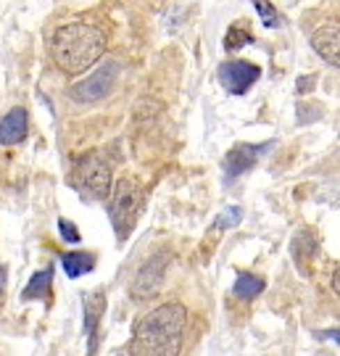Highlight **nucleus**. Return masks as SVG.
Masks as SVG:
<instances>
[{"label":"nucleus","mask_w":340,"mask_h":356,"mask_svg":"<svg viewBox=\"0 0 340 356\" xmlns=\"http://www.w3.org/2000/svg\"><path fill=\"white\" fill-rule=\"evenodd\" d=\"M29 132V116L24 108H11L0 119V143L3 145H19Z\"/></svg>","instance_id":"9"},{"label":"nucleus","mask_w":340,"mask_h":356,"mask_svg":"<svg viewBox=\"0 0 340 356\" xmlns=\"http://www.w3.org/2000/svg\"><path fill=\"white\" fill-rule=\"evenodd\" d=\"M188 330V309L182 304H164L138 322L129 341L132 356H179Z\"/></svg>","instance_id":"1"},{"label":"nucleus","mask_w":340,"mask_h":356,"mask_svg":"<svg viewBox=\"0 0 340 356\" xmlns=\"http://www.w3.org/2000/svg\"><path fill=\"white\" fill-rule=\"evenodd\" d=\"M51 282H53V269L51 267L38 272V275H32L29 285L24 288V298L26 301H32V298H42V296H48Z\"/></svg>","instance_id":"14"},{"label":"nucleus","mask_w":340,"mask_h":356,"mask_svg":"<svg viewBox=\"0 0 340 356\" xmlns=\"http://www.w3.org/2000/svg\"><path fill=\"white\" fill-rule=\"evenodd\" d=\"M248 42H253V35L245 29V24H243V22H238L235 26H229V32H227V38H225L227 51H238V48L248 45Z\"/></svg>","instance_id":"15"},{"label":"nucleus","mask_w":340,"mask_h":356,"mask_svg":"<svg viewBox=\"0 0 340 356\" xmlns=\"http://www.w3.org/2000/svg\"><path fill=\"white\" fill-rule=\"evenodd\" d=\"M106 35L92 24H66L53 35V61L66 74H82L101 61Z\"/></svg>","instance_id":"2"},{"label":"nucleus","mask_w":340,"mask_h":356,"mask_svg":"<svg viewBox=\"0 0 340 356\" xmlns=\"http://www.w3.org/2000/svg\"><path fill=\"white\" fill-rule=\"evenodd\" d=\"M106 309V296L103 293H88L85 296V332H88V356L95 354V335H98V322Z\"/></svg>","instance_id":"11"},{"label":"nucleus","mask_w":340,"mask_h":356,"mask_svg":"<svg viewBox=\"0 0 340 356\" xmlns=\"http://www.w3.org/2000/svg\"><path fill=\"white\" fill-rule=\"evenodd\" d=\"M266 148H269V143H264V145H245V143H243V145H235L225 159L227 177L235 179V177H240L243 172H248V169L259 161V156H261Z\"/></svg>","instance_id":"8"},{"label":"nucleus","mask_w":340,"mask_h":356,"mask_svg":"<svg viewBox=\"0 0 340 356\" xmlns=\"http://www.w3.org/2000/svg\"><path fill=\"white\" fill-rule=\"evenodd\" d=\"M314 51L327 61V64L338 66L340 64V35L338 24H325L322 29H316L314 38H311Z\"/></svg>","instance_id":"10"},{"label":"nucleus","mask_w":340,"mask_h":356,"mask_svg":"<svg viewBox=\"0 0 340 356\" xmlns=\"http://www.w3.org/2000/svg\"><path fill=\"white\" fill-rule=\"evenodd\" d=\"M259 76H261V69L256 64H248V61H227L219 66V79H222L227 92H232V95L248 92V88L256 85Z\"/></svg>","instance_id":"7"},{"label":"nucleus","mask_w":340,"mask_h":356,"mask_svg":"<svg viewBox=\"0 0 340 356\" xmlns=\"http://www.w3.org/2000/svg\"><path fill=\"white\" fill-rule=\"evenodd\" d=\"M58 229H61V235L66 243H79V232H76V227L69 219H58Z\"/></svg>","instance_id":"18"},{"label":"nucleus","mask_w":340,"mask_h":356,"mask_svg":"<svg viewBox=\"0 0 340 356\" xmlns=\"http://www.w3.org/2000/svg\"><path fill=\"white\" fill-rule=\"evenodd\" d=\"M253 6H256V11H259V16H261V22L266 26H280V16L269 0H253Z\"/></svg>","instance_id":"17"},{"label":"nucleus","mask_w":340,"mask_h":356,"mask_svg":"<svg viewBox=\"0 0 340 356\" xmlns=\"http://www.w3.org/2000/svg\"><path fill=\"white\" fill-rule=\"evenodd\" d=\"M76 185L98 201L111 195V166L101 153H88L76 164Z\"/></svg>","instance_id":"4"},{"label":"nucleus","mask_w":340,"mask_h":356,"mask_svg":"<svg viewBox=\"0 0 340 356\" xmlns=\"http://www.w3.org/2000/svg\"><path fill=\"white\" fill-rule=\"evenodd\" d=\"M63 272L69 277H79V275H88L95 267V256L92 254H63L61 259Z\"/></svg>","instance_id":"12"},{"label":"nucleus","mask_w":340,"mask_h":356,"mask_svg":"<svg viewBox=\"0 0 340 356\" xmlns=\"http://www.w3.org/2000/svg\"><path fill=\"white\" fill-rule=\"evenodd\" d=\"M266 285L261 277H256V275H238V280H235V285H232V293L238 296V298H243V301H251V298H256L259 293L264 291Z\"/></svg>","instance_id":"13"},{"label":"nucleus","mask_w":340,"mask_h":356,"mask_svg":"<svg viewBox=\"0 0 340 356\" xmlns=\"http://www.w3.org/2000/svg\"><path fill=\"white\" fill-rule=\"evenodd\" d=\"M316 85V76H301V79H298V92H309V90L314 88Z\"/></svg>","instance_id":"19"},{"label":"nucleus","mask_w":340,"mask_h":356,"mask_svg":"<svg viewBox=\"0 0 340 356\" xmlns=\"http://www.w3.org/2000/svg\"><path fill=\"white\" fill-rule=\"evenodd\" d=\"M166 264H169V256L156 254L140 267L138 277L132 282V298H135V301L151 298V296L159 293V288H161V282H164V277H166Z\"/></svg>","instance_id":"6"},{"label":"nucleus","mask_w":340,"mask_h":356,"mask_svg":"<svg viewBox=\"0 0 340 356\" xmlns=\"http://www.w3.org/2000/svg\"><path fill=\"white\" fill-rule=\"evenodd\" d=\"M240 219H243V209L240 206H229V209H225L222 211V216L216 219V229H227V227H238Z\"/></svg>","instance_id":"16"},{"label":"nucleus","mask_w":340,"mask_h":356,"mask_svg":"<svg viewBox=\"0 0 340 356\" xmlns=\"http://www.w3.org/2000/svg\"><path fill=\"white\" fill-rule=\"evenodd\" d=\"M140 211H143V191H140V185L129 177L119 179L111 193V206H108V214H111L113 229H116L119 241H124L127 235L132 232Z\"/></svg>","instance_id":"3"},{"label":"nucleus","mask_w":340,"mask_h":356,"mask_svg":"<svg viewBox=\"0 0 340 356\" xmlns=\"http://www.w3.org/2000/svg\"><path fill=\"white\" fill-rule=\"evenodd\" d=\"M119 61H106L103 66H98L88 79H82V82H76L74 88L69 90V95H72V101L76 103H95L101 101L103 95H108L113 88V82H116V76H119Z\"/></svg>","instance_id":"5"}]
</instances>
